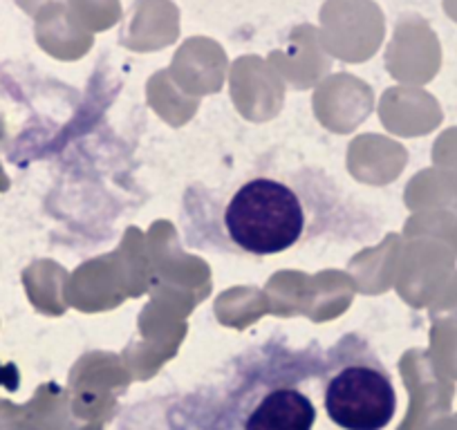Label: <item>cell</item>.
<instances>
[{
    "instance_id": "3957f363",
    "label": "cell",
    "mask_w": 457,
    "mask_h": 430,
    "mask_svg": "<svg viewBox=\"0 0 457 430\" xmlns=\"http://www.w3.org/2000/svg\"><path fill=\"white\" fill-rule=\"evenodd\" d=\"M316 406L296 385H276L252 406L243 430H312Z\"/></svg>"
},
{
    "instance_id": "7a4b0ae2",
    "label": "cell",
    "mask_w": 457,
    "mask_h": 430,
    "mask_svg": "<svg viewBox=\"0 0 457 430\" xmlns=\"http://www.w3.org/2000/svg\"><path fill=\"white\" fill-rule=\"evenodd\" d=\"M325 412L343 430H384L397 410L393 379L375 350L343 336L325 359Z\"/></svg>"
},
{
    "instance_id": "6da1fadb",
    "label": "cell",
    "mask_w": 457,
    "mask_h": 430,
    "mask_svg": "<svg viewBox=\"0 0 457 430\" xmlns=\"http://www.w3.org/2000/svg\"><path fill=\"white\" fill-rule=\"evenodd\" d=\"M187 202H193L191 244L247 256H276L314 238L337 206L323 179L305 169L287 178L258 173Z\"/></svg>"
}]
</instances>
